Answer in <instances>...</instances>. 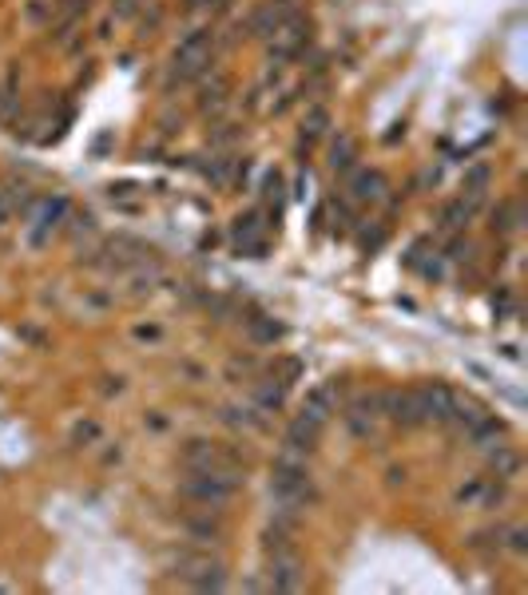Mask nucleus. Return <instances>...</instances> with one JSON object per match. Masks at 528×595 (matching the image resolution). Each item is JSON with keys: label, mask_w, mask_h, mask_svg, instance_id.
I'll use <instances>...</instances> for the list:
<instances>
[{"label": "nucleus", "mask_w": 528, "mask_h": 595, "mask_svg": "<svg viewBox=\"0 0 528 595\" xmlns=\"http://www.w3.org/2000/svg\"><path fill=\"white\" fill-rule=\"evenodd\" d=\"M132 337H135V342H151V345H156V342H164V329H159V326H148V321H140V326L132 329Z\"/></svg>", "instance_id": "obj_27"}, {"label": "nucleus", "mask_w": 528, "mask_h": 595, "mask_svg": "<svg viewBox=\"0 0 528 595\" xmlns=\"http://www.w3.org/2000/svg\"><path fill=\"white\" fill-rule=\"evenodd\" d=\"M16 112V91L12 88H0V123H8Z\"/></svg>", "instance_id": "obj_28"}, {"label": "nucleus", "mask_w": 528, "mask_h": 595, "mask_svg": "<svg viewBox=\"0 0 528 595\" xmlns=\"http://www.w3.org/2000/svg\"><path fill=\"white\" fill-rule=\"evenodd\" d=\"M516 226H521V207H516L513 199H505L497 210H492V231L508 234V231H516Z\"/></svg>", "instance_id": "obj_22"}, {"label": "nucleus", "mask_w": 528, "mask_h": 595, "mask_svg": "<svg viewBox=\"0 0 528 595\" xmlns=\"http://www.w3.org/2000/svg\"><path fill=\"white\" fill-rule=\"evenodd\" d=\"M286 453H298V456H310L314 448H318V440H322V421H314L310 413H298L291 424H286Z\"/></svg>", "instance_id": "obj_9"}, {"label": "nucleus", "mask_w": 528, "mask_h": 595, "mask_svg": "<svg viewBox=\"0 0 528 595\" xmlns=\"http://www.w3.org/2000/svg\"><path fill=\"white\" fill-rule=\"evenodd\" d=\"M417 405H421V416L425 421H437V424H449V416L457 409V393L445 385V381H429V385H417Z\"/></svg>", "instance_id": "obj_7"}, {"label": "nucleus", "mask_w": 528, "mask_h": 595, "mask_svg": "<svg viewBox=\"0 0 528 595\" xmlns=\"http://www.w3.org/2000/svg\"><path fill=\"white\" fill-rule=\"evenodd\" d=\"M179 580H187L195 591H223L227 588V567H223V559H211L207 551H203V556H183V564H179Z\"/></svg>", "instance_id": "obj_5"}, {"label": "nucleus", "mask_w": 528, "mask_h": 595, "mask_svg": "<svg viewBox=\"0 0 528 595\" xmlns=\"http://www.w3.org/2000/svg\"><path fill=\"white\" fill-rule=\"evenodd\" d=\"M378 416H386V421L402 424V429L425 424L421 405H417V393H413V389H386V393H378Z\"/></svg>", "instance_id": "obj_6"}, {"label": "nucleus", "mask_w": 528, "mask_h": 595, "mask_svg": "<svg viewBox=\"0 0 528 595\" xmlns=\"http://www.w3.org/2000/svg\"><path fill=\"white\" fill-rule=\"evenodd\" d=\"M211 64H215V32H211V28H191L175 48L172 75L179 83H191V80H199V75H207Z\"/></svg>", "instance_id": "obj_4"}, {"label": "nucleus", "mask_w": 528, "mask_h": 595, "mask_svg": "<svg viewBox=\"0 0 528 595\" xmlns=\"http://www.w3.org/2000/svg\"><path fill=\"white\" fill-rule=\"evenodd\" d=\"M481 488H484V480H481V476H476L473 484H465V488L457 492V500H461V504H469V500H481Z\"/></svg>", "instance_id": "obj_29"}, {"label": "nucleus", "mask_w": 528, "mask_h": 595, "mask_svg": "<svg viewBox=\"0 0 528 595\" xmlns=\"http://www.w3.org/2000/svg\"><path fill=\"white\" fill-rule=\"evenodd\" d=\"M52 12H56V4H52V0H32V4L24 8V16H28V20H36V24L52 20Z\"/></svg>", "instance_id": "obj_26"}, {"label": "nucleus", "mask_w": 528, "mask_h": 595, "mask_svg": "<svg viewBox=\"0 0 528 595\" xmlns=\"http://www.w3.org/2000/svg\"><path fill=\"white\" fill-rule=\"evenodd\" d=\"M489 183H492V167H489V163H473L469 171H465V183H461L465 199L481 202V199H484V191H489Z\"/></svg>", "instance_id": "obj_18"}, {"label": "nucleus", "mask_w": 528, "mask_h": 595, "mask_svg": "<svg viewBox=\"0 0 528 595\" xmlns=\"http://www.w3.org/2000/svg\"><path fill=\"white\" fill-rule=\"evenodd\" d=\"M473 250H476V246H473V238L457 234V238H453V242H449L445 258H449V262H469V258H473Z\"/></svg>", "instance_id": "obj_25"}, {"label": "nucleus", "mask_w": 528, "mask_h": 595, "mask_svg": "<svg viewBox=\"0 0 528 595\" xmlns=\"http://www.w3.org/2000/svg\"><path fill=\"white\" fill-rule=\"evenodd\" d=\"M187 536H191L195 543H223V520H219V512H211V508H195V516H187Z\"/></svg>", "instance_id": "obj_11"}, {"label": "nucleus", "mask_w": 528, "mask_h": 595, "mask_svg": "<svg viewBox=\"0 0 528 595\" xmlns=\"http://www.w3.org/2000/svg\"><path fill=\"white\" fill-rule=\"evenodd\" d=\"M100 437H104V429H100V421H92V416H84V421H76V424H72V445L92 448Z\"/></svg>", "instance_id": "obj_23"}, {"label": "nucleus", "mask_w": 528, "mask_h": 595, "mask_svg": "<svg viewBox=\"0 0 528 595\" xmlns=\"http://www.w3.org/2000/svg\"><path fill=\"white\" fill-rule=\"evenodd\" d=\"M476 207L481 202H473V199H449L445 207H441V231H449V234H461L465 226H469V218L476 215Z\"/></svg>", "instance_id": "obj_13"}, {"label": "nucleus", "mask_w": 528, "mask_h": 595, "mask_svg": "<svg viewBox=\"0 0 528 595\" xmlns=\"http://www.w3.org/2000/svg\"><path fill=\"white\" fill-rule=\"evenodd\" d=\"M203 4H211V0H187V8H203Z\"/></svg>", "instance_id": "obj_31"}, {"label": "nucleus", "mask_w": 528, "mask_h": 595, "mask_svg": "<svg viewBox=\"0 0 528 595\" xmlns=\"http://www.w3.org/2000/svg\"><path fill=\"white\" fill-rule=\"evenodd\" d=\"M270 496L275 500H294V504H310L318 492H314V476H310V464L306 456L298 453H278L275 464H270Z\"/></svg>", "instance_id": "obj_2"}, {"label": "nucleus", "mask_w": 528, "mask_h": 595, "mask_svg": "<svg viewBox=\"0 0 528 595\" xmlns=\"http://www.w3.org/2000/svg\"><path fill=\"white\" fill-rule=\"evenodd\" d=\"M68 210H72V202H68L64 194H40L36 207L20 218L24 223V246H28V250H48L52 238L64 234Z\"/></svg>", "instance_id": "obj_1"}, {"label": "nucleus", "mask_w": 528, "mask_h": 595, "mask_svg": "<svg viewBox=\"0 0 528 595\" xmlns=\"http://www.w3.org/2000/svg\"><path fill=\"white\" fill-rule=\"evenodd\" d=\"M330 123H334V115H330L326 104H314L310 112H306V119H302V143H306V151H310L314 139H322V135L330 131Z\"/></svg>", "instance_id": "obj_17"}, {"label": "nucleus", "mask_w": 528, "mask_h": 595, "mask_svg": "<svg viewBox=\"0 0 528 595\" xmlns=\"http://www.w3.org/2000/svg\"><path fill=\"white\" fill-rule=\"evenodd\" d=\"M0 194H4V199H8V207H12V218H16V215L24 218L32 207H36V199H40V191H36V186H32L28 178H16V175L0 183Z\"/></svg>", "instance_id": "obj_12"}, {"label": "nucleus", "mask_w": 528, "mask_h": 595, "mask_svg": "<svg viewBox=\"0 0 528 595\" xmlns=\"http://www.w3.org/2000/svg\"><path fill=\"white\" fill-rule=\"evenodd\" d=\"M489 469L497 472L500 480H513L516 469H521V456H516L508 445H497V448H489Z\"/></svg>", "instance_id": "obj_19"}, {"label": "nucleus", "mask_w": 528, "mask_h": 595, "mask_svg": "<svg viewBox=\"0 0 528 595\" xmlns=\"http://www.w3.org/2000/svg\"><path fill=\"white\" fill-rule=\"evenodd\" d=\"M8 223H12V207H8V199L0 194V231H4Z\"/></svg>", "instance_id": "obj_30"}, {"label": "nucleus", "mask_w": 528, "mask_h": 595, "mask_svg": "<svg viewBox=\"0 0 528 595\" xmlns=\"http://www.w3.org/2000/svg\"><path fill=\"white\" fill-rule=\"evenodd\" d=\"M500 548H508L513 556H524L528 551V528H521V524H516V528H500Z\"/></svg>", "instance_id": "obj_24"}, {"label": "nucleus", "mask_w": 528, "mask_h": 595, "mask_svg": "<svg viewBox=\"0 0 528 595\" xmlns=\"http://www.w3.org/2000/svg\"><path fill=\"white\" fill-rule=\"evenodd\" d=\"M346 191H350L354 202H362V207H373V202L386 199L389 183H386V175H381L378 167H354V171L346 175Z\"/></svg>", "instance_id": "obj_8"}, {"label": "nucleus", "mask_w": 528, "mask_h": 595, "mask_svg": "<svg viewBox=\"0 0 528 595\" xmlns=\"http://www.w3.org/2000/svg\"><path fill=\"white\" fill-rule=\"evenodd\" d=\"M330 167H334V175H350L357 167V139L354 135H338L334 143H330Z\"/></svg>", "instance_id": "obj_16"}, {"label": "nucleus", "mask_w": 528, "mask_h": 595, "mask_svg": "<svg viewBox=\"0 0 528 595\" xmlns=\"http://www.w3.org/2000/svg\"><path fill=\"white\" fill-rule=\"evenodd\" d=\"M283 401H286V381L283 377L254 381V409L275 413V409H283Z\"/></svg>", "instance_id": "obj_15"}, {"label": "nucleus", "mask_w": 528, "mask_h": 595, "mask_svg": "<svg viewBox=\"0 0 528 595\" xmlns=\"http://www.w3.org/2000/svg\"><path fill=\"white\" fill-rule=\"evenodd\" d=\"M246 334L254 337V342L259 345H270V342H278V337H283V326H278L275 318H246Z\"/></svg>", "instance_id": "obj_21"}, {"label": "nucleus", "mask_w": 528, "mask_h": 595, "mask_svg": "<svg viewBox=\"0 0 528 595\" xmlns=\"http://www.w3.org/2000/svg\"><path fill=\"white\" fill-rule=\"evenodd\" d=\"M243 488L238 476H223V472H195L187 469V476L179 480V496L195 508H211V512H223L235 500V492Z\"/></svg>", "instance_id": "obj_3"}, {"label": "nucleus", "mask_w": 528, "mask_h": 595, "mask_svg": "<svg viewBox=\"0 0 528 595\" xmlns=\"http://www.w3.org/2000/svg\"><path fill=\"white\" fill-rule=\"evenodd\" d=\"M505 432V421H497V416H484V413H476L469 424H465V437L473 440L476 448H489V445H497V437Z\"/></svg>", "instance_id": "obj_14"}, {"label": "nucleus", "mask_w": 528, "mask_h": 595, "mask_svg": "<svg viewBox=\"0 0 528 595\" xmlns=\"http://www.w3.org/2000/svg\"><path fill=\"white\" fill-rule=\"evenodd\" d=\"M227 107V75H215V83L199 91V112H223Z\"/></svg>", "instance_id": "obj_20"}, {"label": "nucleus", "mask_w": 528, "mask_h": 595, "mask_svg": "<svg viewBox=\"0 0 528 595\" xmlns=\"http://www.w3.org/2000/svg\"><path fill=\"white\" fill-rule=\"evenodd\" d=\"M267 580H270V588H275V591H298V588H302V564H298L294 548L291 551H270Z\"/></svg>", "instance_id": "obj_10"}]
</instances>
